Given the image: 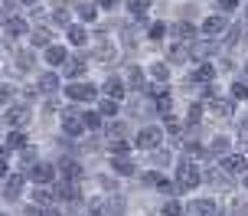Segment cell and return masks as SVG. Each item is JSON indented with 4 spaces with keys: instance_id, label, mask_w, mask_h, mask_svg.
<instances>
[{
    "instance_id": "6da1fadb",
    "label": "cell",
    "mask_w": 248,
    "mask_h": 216,
    "mask_svg": "<svg viewBox=\"0 0 248 216\" xmlns=\"http://www.w3.org/2000/svg\"><path fill=\"white\" fill-rule=\"evenodd\" d=\"M186 213H189V216H219V210H216L212 200H196V203H189Z\"/></svg>"
},
{
    "instance_id": "7a4b0ae2",
    "label": "cell",
    "mask_w": 248,
    "mask_h": 216,
    "mask_svg": "<svg viewBox=\"0 0 248 216\" xmlns=\"http://www.w3.org/2000/svg\"><path fill=\"white\" fill-rule=\"evenodd\" d=\"M176 177H180V187H196L199 183V170L193 164H180V174H176Z\"/></svg>"
},
{
    "instance_id": "3957f363",
    "label": "cell",
    "mask_w": 248,
    "mask_h": 216,
    "mask_svg": "<svg viewBox=\"0 0 248 216\" xmlns=\"http://www.w3.org/2000/svg\"><path fill=\"white\" fill-rule=\"evenodd\" d=\"M26 121H30V112H26V108H10V112H7V125L23 128Z\"/></svg>"
},
{
    "instance_id": "277c9868",
    "label": "cell",
    "mask_w": 248,
    "mask_h": 216,
    "mask_svg": "<svg viewBox=\"0 0 248 216\" xmlns=\"http://www.w3.org/2000/svg\"><path fill=\"white\" fill-rule=\"evenodd\" d=\"M157 141H160V131H157V128H147V131L137 134V144H140V148H157Z\"/></svg>"
},
{
    "instance_id": "5b68a950",
    "label": "cell",
    "mask_w": 248,
    "mask_h": 216,
    "mask_svg": "<svg viewBox=\"0 0 248 216\" xmlns=\"http://www.w3.org/2000/svg\"><path fill=\"white\" fill-rule=\"evenodd\" d=\"M225 26H229V23H225V17H209V20L202 23V30H206L209 36H216V33H222Z\"/></svg>"
},
{
    "instance_id": "8992f818",
    "label": "cell",
    "mask_w": 248,
    "mask_h": 216,
    "mask_svg": "<svg viewBox=\"0 0 248 216\" xmlns=\"http://www.w3.org/2000/svg\"><path fill=\"white\" fill-rule=\"evenodd\" d=\"M69 99H95V89L92 85H69Z\"/></svg>"
},
{
    "instance_id": "52a82bcc",
    "label": "cell",
    "mask_w": 248,
    "mask_h": 216,
    "mask_svg": "<svg viewBox=\"0 0 248 216\" xmlns=\"http://www.w3.org/2000/svg\"><path fill=\"white\" fill-rule=\"evenodd\" d=\"M245 167H248V161L242 154H232V157L225 161V170H245Z\"/></svg>"
},
{
    "instance_id": "ba28073f",
    "label": "cell",
    "mask_w": 248,
    "mask_h": 216,
    "mask_svg": "<svg viewBox=\"0 0 248 216\" xmlns=\"http://www.w3.org/2000/svg\"><path fill=\"white\" fill-rule=\"evenodd\" d=\"M46 59H49L52 66H56V63H62V59H65V50H62V46H49V52H46Z\"/></svg>"
},
{
    "instance_id": "9c48e42d",
    "label": "cell",
    "mask_w": 248,
    "mask_h": 216,
    "mask_svg": "<svg viewBox=\"0 0 248 216\" xmlns=\"http://www.w3.org/2000/svg\"><path fill=\"white\" fill-rule=\"evenodd\" d=\"M36 180H39V183H49V180H52V167L49 164H39L36 167Z\"/></svg>"
},
{
    "instance_id": "30bf717a",
    "label": "cell",
    "mask_w": 248,
    "mask_h": 216,
    "mask_svg": "<svg viewBox=\"0 0 248 216\" xmlns=\"http://www.w3.org/2000/svg\"><path fill=\"white\" fill-rule=\"evenodd\" d=\"M39 85H43V92H52V89H56V85H59V79L52 76V72H46V76L39 79Z\"/></svg>"
},
{
    "instance_id": "8fae6325",
    "label": "cell",
    "mask_w": 248,
    "mask_h": 216,
    "mask_svg": "<svg viewBox=\"0 0 248 216\" xmlns=\"http://www.w3.org/2000/svg\"><path fill=\"white\" fill-rule=\"evenodd\" d=\"M20 190H23V183H20V177H13L10 183H7V190H3V193L13 200V197H20Z\"/></svg>"
},
{
    "instance_id": "7c38bea8",
    "label": "cell",
    "mask_w": 248,
    "mask_h": 216,
    "mask_svg": "<svg viewBox=\"0 0 248 216\" xmlns=\"http://www.w3.org/2000/svg\"><path fill=\"white\" fill-rule=\"evenodd\" d=\"M69 39H72L75 46H82V43H85V30H82V26H72V30H69Z\"/></svg>"
},
{
    "instance_id": "4fadbf2b",
    "label": "cell",
    "mask_w": 248,
    "mask_h": 216,
    "mask_svg": "<svg viewBox=\"0 0 248 216\" xmlns=\"http://www.w3.org/2000/svg\"><path fill=\"white\" fill-rule=\"evenodd\" d=\"M105 92H108V95L114 99V95H121V92H124V85L118 82V79H108V85H105Z\"/></svg>"
},
{
    "instance_id": "5bb4252c",
    "label": "cell",
    "mask_w": 248,
    "mask_h": 216,
    "mask_svg": "<svg viewBox=\"0 0 248 216\" xmlns=\"http://www.w3.org/2000/svg\"><path fill=\"white\" fill-rule=\"evenodd\" d=\"M65 131H69V134H78V131H82V121H78V118H65Z\"/></svg>"
},
{
    "instance_id": "9a60e30c",
    "label": "cell",
    "mask_w": 248,
    "mask_h": 216,
    "mask_svg": "<svg viewBox=\"0 0 248 216\" xmlns=\"http://www.w3.org/2000/svg\"><path fill=\"white\" fill-rule=\"evenodd\" d=\"M114 170L118 174H134V164L131 161H114Z\"/></svg>"
},
{
    "instance_id": "2e32d148",
    "label": "cell",
    "mask_w": 248,
    "mask_h": 216,
    "mask_svg": "<svg viewBox=\"0 0 248 216\" xmlns=\"http://www.w3.org/2000/svg\"><path fill=\"white\" fill-rule=\"evenodd\" d=\"M225 151H229V141H225V138L212 141V154H225Z\"/></svg>"
},
{
    "instance_id": "e0dca14e",
    "label": "cell",
    "mask_w": 248,
    "mask_h": 216,
    "mask_svg": "<svg viewBox=\"0 0 248 216\" xmlns=\"http://www.w3.org/2000/svg\"><path fill=\"white\" fill-rule=\"evenodd\" d=\"M232 95H235V99H248V85L245 82H235V85H232Z\"/></svg>"
},
{
    "instance_id": "ac0fdd59",
    "label": "cell",
    "mask_w": 248,
    "mask_h": 216,
    "mask_svg": "<svg viewBox=\"0 0 248 216\" xmlns=\"http://www.w3.org/2000/svg\"><path fill=\"white\" fill-rule=\"evenodd\" d=\"M78 13H82L85 20H95V7H92V3H78Z\"/></svg>"
},
{
    "instance_id": "d6986e66",
    "label": "cell",
    "mask_w": 248,
    "mask_h": 216,
    "mask_svg": "<svg viewBox=\"0 0 248 216\" xmlns=\"http://www.w3.org/2000/svg\"><path fill=\"white\" fill-rule=\"evenodd\" d=\"M150 7V0H131V13H144Z\"/></svg>"
},
{
    "instance_id": "ffe728a7",
    "label": "cell",
    "mask_w": 248,
    "mask_h": 216,
    "mask_svg": "<svg viewBox=\"0 0 248 216\" xmlns=\"http://www.w3.org/2000/svg\"><path fill=\"white\" fill-rule=\"evenodd\" d=\"M196 79H199V82H209V79H212V66H199Z\"/></svg>"
},
{
    "instance_id": "44dd1931",
    "label": "cell",
    "mask_w": 248,
    "mask_h": 216,
    "mask_svg": "<svg viewBox=\"0 0 248 216\" xmlns=\"http://www.w3.org/2000/svg\"><path fill=\"white\" fill-rule=\"evenodd\" d=\"M163 213H167V216H176V213H180V203H176V200H170V203H163Z\"/></svg>"
},
{
    "instance_id": "7402d4cb",
    "label": "cell",
    "mask_w": 248,
    "mask_h": 216,
    "mask_svg": "<svg viewBox=\"0 0 248 216\" xmlns=\"http://www.w3.org/2000/svg\"><path fill=\"white\" fill-rule=\"evenodd\" d=\"M163 33H167V26H163V23H154V26H150V36H154V39H160Z\"/></svg>"
},
{
    "instance_id": "603a6c76",
    "label": "cell",
    "mask_w": 248,
    "mask_h": 216,
    "mask_svg": "<svg viewBox=\"0 0 248 216\" xmlns=\"http://www.w3.org/2000/svg\"><path fill=\"white\" fill-rule=\"evenodd\" d=\"M16 63L23 66V69H30V66H33V56H30V52H20V56H16Z\"/></svg>"
},
{
    "instance_id": "cb8c5ba5",
    "label": "cell",
    "mask_w": 248,
    "mask_h": 216,
    "mask_svg": "<svg viewBox=\"0 0 248 216\" xmlns=\"http://www.w3.org/2000/svg\"><path fill=\"white\" fill-rule=\"evenodd\" d=\"M33 43H49V33H46V30H36V33H33Z\"/></svg>"
},
{
    "instance_id": "d4e9b609",
    "label": "cell",
    "mask_w": 248,
    "mask_h": 216,
    "mask_svg": "<svg viewBox=\"0 0 248 216\" xmlns=\"http://www.w3.org/2000/svg\"><path fill=\"white\" fill-rule=\"evenodd\" d=\"M173 33H176V36H193V26L180 23V26H176V30H173Z\"/></svg>"
},
{
    "instance_id": "484cf974",
    "label": "cell",
    "mask_w": 248,
    "mask_h": 216,
    "mask_svg": "<svg viewBox=\"0 0 248 216\" xmlns=\"http://www.w3.org/2000/svg\"><path fill=\"white\" fill-rule=\"evenodd\" d=\"M7 144H10V148H23V134H10Z\"/></svg>"
},
{
    "instance_id": "4316f807",
    "label": "cell",
    "mask_w": 248,
    "mask_h": 216,
    "mask_svg": "<svg viewBox=\"0 0 248 216\" xmlns=\"http://www.w3.org/2000/svg\"><path fill=\"white\" fill-rule=\"evenodd\" d=\"M108 213H124V200H111V206H108Z\"/></svg>"
},
{
    "instance_id": "83f0119b",
    "label": "cell",
    "mask_w": 248,
    "mask_h": 216,
    "mask_svg": "<svg viewBox=\"0 0 248 216\" xmlns=\"http://www.w3.org/2000/svg\"><path fill=\"white\" fill-rule=\"evenodd\" d=\"M85 125L92 128V131H98V115H85Z\"/></svg>"
},
{
    "instance_id": "f1b7e54d",
    "label": "cell",
    "mask_w": 248,
    "mask_h": 216,
    "mask_svg": "<svg viewBox=\"0 0 248 216\" xmlns=\"http://www.w3.org/2000/svg\"><path fill=\"white\" fill-rule=\"evenodd\" d=\"M10 33H23V20L13 17V20H10Z\"/></svg>"
},
{
    "instance_id": "f546056e",
    "label": "cell",
    "mask_w": 248,
    "mask_h": 216,
    "mask_svg": "<svg viewBox=\"0 0 248 216\" xmlns=\"http://www.w3.org/2000/svg\"><path fill=\"white\" fill-rule=\"evenodd\" d=\"M154 79H167V66H154Z\"/></svg>"
},
{
    "instance_id": "4dcf8cb0",
    "label": "cell",
    "mask_w": 248,
    "mask_h": 216,
    "mask_svg": "<svg viewBox=\"0 0 248 216\" xmlns=\"http://www.w3.org/2000/svg\"><path fill=\"white\" fill-rule=\"evenodd\" d=\"M101 112H105V115H114V112H118V105H114V102H105V105H101Z\"/></svg>"
},
{
    "instance_id": "1f68e13d",
    "label": "cell",
    "mask_w": 248,
    "mask_h": 216,
    "mask_svg": "<svg viewBox=\"0 0 248 216\" xmlns=\"http://www.w3.org/2000/svg\"><path fill=\"white\" fill-rule=\"evenodd\" d=\"M219 7L222 10H232V7H238V0H219Z\"/></svg>"
},
{
    "instance_id": "d6a6232c",
    "label": "cell",
    "mask_w": 248,
    "mask_h": 216,
    "mask_svg": "<svg viewBox=\"0 0 248 216\" xmlns=\"http://www.w3.org/2000/svg\"><path fill=\"white\" fill-rule=\"evenodd\" d=\"M101 7H114V3H118V0H98Z\"/></svg>"
},
{
    "instance_id": "836d02e7",
    "label": "cell",
    "mask_w": 248,
    "mask_h": 216,
    "mask_svg": "<svg viewBox=\"0 0 248 216\" xmlns=\"http://www.w3.org/2000/svg\"><path fill=\"white\" fill-rule=\"evenodd\" d=\"M3 174H7V164H3V161H0V177H3Z\"/></svg>"
},
{
    "instance_id": "e575fe53",
    "label": "cell",
    "mask_w": 248,
    "mask_h": 216,
    "mask_svg": "<svg viewBox=\"0 0 248 216\" xmlns=\"http://www.w3.org/2000/svg\"><path fill=\"white\" fill-rule=\"evenodd\" d=\"M23 3H33V0H23Z\"/></svg>"
},
{
    "instance_id": "d590c367",
    "label": "cell",
    "mask_w": 248,
    "mask_h": 216,
    "mask_svg": "<svg viewBox=\"0 0 248 216\" xmlns=\"http://www.w3.org/2000/svg\"><path fill=\"white\" fill-rule=\"evenodd\" d=\"M245 187H248V177H245Z\"/></svg>"
}]
</instances>
